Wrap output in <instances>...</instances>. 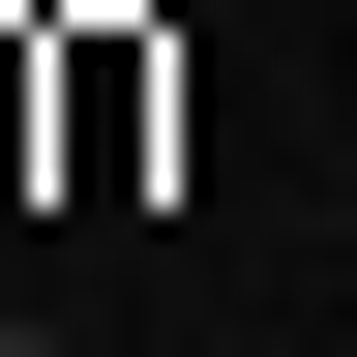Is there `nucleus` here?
<instances>
[{
  "mask_svg": "<svg viewBox=\"0 0 357 357\" xmlns=\"http://www.w3.org/2000/svg\"><path fill=\"white\" fill-rule=\"evenodd\" d=\"M0 357H60V328H0Z\"/></svg>",
  "mask_w": 357,
  "mask_h": 357,
  "instance_id": "nucleus-1",
  "label": "nucleus"
}]
</instances>
